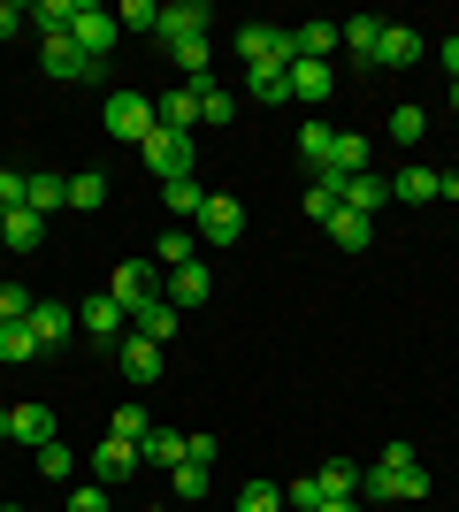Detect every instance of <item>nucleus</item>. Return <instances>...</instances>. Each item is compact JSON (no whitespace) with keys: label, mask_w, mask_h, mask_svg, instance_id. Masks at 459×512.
<instances>
[{"label":"nucleus","mask_w":459,"mask_h":512,"mask_svg":"<svg viewBox=\"0 0 459 512\" xmlns=\"http://www.w3.org/2000/svg\"><path fill=\"white\" fill-rule=\"evenodd\" d=\"M360 497H375V505H421V497H429V467L414 459V444L375 451V467L360 474Z\"/></svg>","instance_id":"nucleus-1"},{"label":"nucleus","mask_w":459,"mask_h":512,"mask_svg":"<svg viewBox=\"0 0 459 512\" xmlns=\"http://www.w3.org/2000/svg\"><path fill=\"white\" fill-rule=\"evenodd\" d=\"M153 123H161V115H153L146 92H108V138L115 146H146Z\"/></svg>","instance_id":"nucleus-2"},{"label":"nucleus","mask_w":459,"mask_h":512,"mask_svg":"<svg viewBox=\"0 0 459 512\" xmlns=\"http://www.w3.org/2000/svg\"><path fill=\"white\" fill-rule=\"evenodd\" d=\"M115 39H123V23L108 16V8H77V23H69V46H77V54H85V62H100L108 69V54H115Z\"/></svg>","instance_id":"nucleus-3"},{"label":"nucleus","mask_w":459,"mask_h":512,"mask_svg":"<svg viewBox=\"0 0 459 512\" xmlns=\"http://www.w3.org/2000/svg\"><path fill=\"white\" fill-rule=\"evenodd\" d=\"M108 299L123 306V314L153 306V299H161V260H123V268L108 276Z\"/></svg>","instance_id":"nucleus-4"},{"label":"nucleus","mask_w":459,"mask_h":512,"mask_svg":"<svg viewBox=\"0 0 459 512\" xmlns=\"http://www.w3.org/2000/svg\"><path fill=\"white\" fill-rule=\"evenodd\" d=\"M85 467H92V482H100V490H115V482H131V474L146 467V451L123 444V436H100V444L85 451Z\"/></svg>","instance_id":"nucleus-5"},{"label":"nucleus","mask_w":459,"mask_h":512,"mask_svg":"<svg viewBox=\"0 0 459 512\" xmlns=\"http://www.w3.org/2000/svg\"><path fill=\"white\" fill-rule=\"evenodd\" d=\"M138 153H146V169L161 176V184H176V176H192V153H199V146L184 138V130H161V123H153V138H146Z\"/></svg>","instance_id":"nucleus-6"},{"label":"nucleus","mask_w":459,"mask_h":512,"mask_svg":"<svg viewBox=\"0 0 459 512\" xmlns=\"http://www.w3.org/2000/svg\"><path fill=\"white\" fill-rule=\"evenodd\" d=\"M192 230H199V245H238L245 237V207L230 192H207V207L192 214Z\"/></svg>","instance_id":"nucleus-7"},{"label":"nucleus","mask_w":459,"mask_h":512,"mask_svg":"<svg viewBox=\"0 0 459 512\" xmlns=\"http://www.w3.org/2000/svg\"><path fill=\"white\" fill-rule=\"evenodd\" d=\"M238 54H245V69H261V62L291 69V23H245V31H238Z\"/></svg>","instance_id":"nucleus-8"},{"label":"nucleus","mask_w":459,"mask_h":512,"mask_svg":"<svg viewBox=\"0 0 459 512\" xmlns=\"http://www.w3.org/2000/svg\"><path fill=\"white\" fill-rule=\"evenodd\" d=\"M77 329H85V337L100 344V352H108V344H123V337H131V314H123V306H115L108 291H92V299L77 306Z\"/></svg>","instance_id":"nucleus-9"},{"label":"nucleus","mask_w":459,"mask_h":512,"mask_svg":"<svg viewBox=\"0 0 459 512\" xmlns=\"http://www.w3.org/2000/svg\"><path fill=\"white\" fill-rule=\"evenodd\" d=\"M31 337H39V352H62L69 337H77V306H62V299H39L31 306V321H23Z\"/></svg>","instance_id":"nucleus-10"},{"label":"nucleus","mask_w":459,"mask_h":512,"mask_svg":"<svg viewBox=\"0 0 459 512\" xmlns=\"http://www.w3.org/2000/svg\"><path fill=\"white\" fill-rule=\"evenodd\" d=\"M207 23H215V8H207V0H169V8H161V46L207 39Z\"/></svg>","instance_id":"nucleus-11"},{"label":"nucleus","mask_w":459,"mask_h":512,"mask_svg":"<svg viewBox=\"0 0 459 512\" xmlns=\"http://www.w3.org/2000/svg\"><path fill=\"white\" fill-rule=\"evenodd\" d=\"M207 291H215L207 260H184V268H169V291H161V299H169L176 314H192V306H207Z\"/></svg>","instance_id":"nucleus-12"},{"label":"nucleus","mask_w":459,"mask_h":512,"mask_svg":"<svg viewBox=\"0 0 459 512\" xmlns=\"http://www.w3.org/2000/svg\"><path fill=\"white\" fill-rule=\"evenodd\" d=\"M115 367H123V375H131L138 390H153V383H161V344H146V337L131 329V337L115 344Z\"/></svg>","instance_id":"nucleus-13"},{"label":"nucleus","mask_w":459,"mask_h":512,"mask_svg":"<svg viewBox=\"0 0 459 512\" xmlns=\"http://www.w3.org/2000/svg\"><path fill=\"white\" fill-rule=\"evenodd\" d=\"M421 62V31L414 23H383V39H375V69H414Z\"/></svg>","instance_id":"nucleus-14"},{"label":"nucleus","mask_w":459,"mask_h":512,"mask_svg":"<svg viewBox=\"0 0 459 512\" xmlns=\"http://www.w3.org/2000/svg\"><path fill=\"white\" fill-rule=\"evenodd\" d=\"M153 115H161V130H184V138H192V130H199V92L192 85H169L161 100H153Z\"/></svg>","instance_id":"nucleus-15"},{"label":"nucleus","mask_w":459,"mask_h":512,"mask_svg":"<svg viewBox=\"0 0 459 512\" xmlns=\"http://www.w3.org/2000/svg\"><path fill=\"white\" fill-rule=\"evenodd\" d=\"M337 207H345V176H337V169H322V176H314V184H306L299 214H306V222H329V214H337Z\"/></svg>","instance_id":"nucleus-16"},{"label":"nucleus","mask_w":459,"mask_h":512,"mask_svg":"<svg viewBox=\"0 0 459 512\" xmlns=\"http://www.w3.org/2000/svg\"><path fill=\"white\" fill-rule=\"evenodd\" d=\"M39 237H46V214H31V207L0 214V245H8V253H39Z\"/></svg>","instance_id":"nucleus-17"},{"label":"nucleus","mask_w":459,"mask_h":512,"mask_svg":"<svg viewBox=\"0 0 459 512\" xmlns=\"http://www.w3.org/2000/svg\"><path fill=\"white\" fill-rule=\"evenodd\" d=\"M23 207H31V214H54V207H69V176H54V169L23 176Z\"/></svg>","instance_id":"nucleus-18"},{"label":"nucleus","mask_w":459,"mask_h":512,"mask_svg":"<svg viewBox=\"0 0 459 512\" xmlns=\"http://www.w3.org/2000/svg\"><path fill=\"white\" fill-rule=\"evenodd\" d=\"M383 199H391V176H375V169L345 176V207H352V214H368V222H375V207H383Z\"/></svg>","instance_id":"nucleus-19"},{"label":"nucleus","mask_w":459,"mask_h":512,"mask_svg":"<svg viewBox=\"0 0 459 512\" xmlns=\"http://www.w3.org/2000/svg\"><path fill=\"white\" fill-rule=\"evenodd\" d=\"M8 436H16V444H54V413L46 406H8Z\"/></svg>","instance_id":"nucleus-20"},{"label":"nucleus","mask_w":459,"mask_h":512,"mask_svg":"<svg viewBox=\"0 0 459 512\" xmlns=\"http://www.w3.org/2000/svg\"><path fill=\"white\" fill-rule=\"evenodd\" d=\"M131 329H138L146 344H169L176 329H184V314H176L169 299H153V306H138V314H131Z\"/></svg>","instance_id":"nucleus-21"},{"label":"nucleus","mask_w":459,"mask_h":512,"mask_svg":"<svg viewBox=\"0 0 459 512\" xmlns=\"http://www.w3.org/2000/svg\"><path fill=\"white\" fill-rule=\"evenodd\" d=\"M169 62H176V77H184V85H199V77H215V46H207V39H176Z\"/></svg>","instance_id":"nucleus-22"},{"label":"nucleus","mask_w":459,"mask_h":512,"mask_svg":"<svg viewBox=\"0 0 459 512\" xmlns=\"http://www.w3.org/2000/svg\"><path fill=\"white\" fill-rule=\"evenodd\" d=\"M322 230L337 237L345 253H368V245H375V222H368V214H352V207H337V214H329V222H322Z\"/></svg>","instance_id":"nucleus-23"},{"label":"nucleus","mask_w":459,"mask_h":512,"mask_svg":"<svg viewBox=\"0 0 459 512\" xmlns=\"http://www.w3.org/2000/svg\"><path fill=\"white\" fill-rule=\"evenodd\" d=\"M199 130H222L230 115H238V100H230V85H215V77H199Z\"/></svg>","instance_id":"nucleus-24"},{"label":"nucleus","mask_w":459,"mask_h":512,"mask_svg":"<svg viewBox=\"0 0 459 512\" xmlns=\"http://www.w3.org/2000/svg\"><path fill=\"white\" fill-rule=\"evenodd\" d=\"M337 39H345V54H352V62H375V39H383V16H352V23H337Z\"/></svg>","instance_id":"nucleus-25"},{"label":"nucleus","mask_w":459,"mask_h":512,"mask_svg":"<svg viewBox=\"0 0 459 512\" xmlns=\"http://www.w3.org/2000/svg\"><path fill=\"white\" fill-rule=\"evenodd\" d=\"M391 199H406V207H421V199H437V169H421V161H406V169L391 176Z\"/></svg>","instance_id":"nucleus-26"},{"label":"nucleus","mask_w":459,"mask_h":512,"mask_svg":"<svg viewBox=\"0 0 459 512\" xmlns=\"http://www.w3.org/2000/svg\"><path fill=\"white\" fill-rule=\"evenodd\" d=\"M291 92H299V100H329V92H337V69L329 62H291Z\"/></svg>","instance_id":"nucleus-27"},{"label":"nucleus","mask_w":459,"mask_h":512,"mask_svg":"<svg viewBox=\"0 0 459 512\" xmlns=\"http://www.w3.org/2000/svg\"><path fill=\"white\" fill-rule=\"evenodd\" d=\"M245 85H253V100H268V107H284V100H291V69L261 62V69H245Z\"/></svg>","instance_id":"nucleus-28"},{"label":"nucleus","mask_w":459,"mask_h":512,"mask_svg":"<svg viewBox=\"0 0 459 512\" xmlns=\"http://www.w3.org/2000/svg\"><path fill=\"white\" fill-rule=\"evenodd\" d=\"M161 199H169V222H192V214L207 207V192H199V176H176V184H161Z\"/></svg>","instance_id":"nucleus-29"},{"label":"nucleus","mask_w":459,"mask_h":512,"mask_svg":"<svg viewBox=\"0 0 459 512\" xmlns=\"http://www.w3.org/2000/svg\"><path fill=\"white\" fill-rule=\"evenodd\" d=\"M184 260H199V230L192 222H169L161 230V268H184Z\"/></svg>","instance_id":"nucleus-30"},{"label":"nucleus","mask_w":459,"mask_h":512,"mask_svg":"<svg viewBox=\"0 0 459 512\" xmlns=\"http://www.w3.org/2000/svg\"><path fill=\"white\" fill-rule=\"evenodd\" d=\"M23 360H39V337L23 321H0V367H23Z\"/></svg>","instance_id":"nucleus-31"},{"label":"nucleus","mask_w":459,"mask_h":512,"mask_svg":"<svg viewBox=\"0 0 459 512\" xmlns=\"http://www.w3.org/2000/svg\"><path fill=\"white\" fill-rule=\"evenodd\" d=\"M153 459V467H184V436L176 428H146V444H138Z\"/></svg>","instance_id":"nucleus-32"},{"label":"nucleus","mask_w":459,"mask_h":512,"mask_svg":"<svg viewBox=\"0 0 459 512\" xmlns=\"http://www.w3.org/2000/svg\"><path fill=\"white\" fill-rule=\"evenodd\" d=\"M31 459H39V474H46V482H69V474H77V451H69L62 436H54V444H39Z\"/></svg>","instance_id":"nucleus-33"},{"label":"nucleus","mask_w":459,"mask_h":512,"mask_svg":"<svg viewBox=\"0 0 459 512\" xmlns=\"http://www.w3.org/2000/svg\"><path fill=\"white\" fill-rule=\"evenodd\" d=\"M169 490L184 497V505H199V497H207V467H199V459H184V467H169Z\"/></svg>","instance_id":"nucleus-34"},{"label":"nucleus","mask_w":459,"mask_h":512,"mask_svg":"<svg viewBox=\"0 0 459 512\" xmlns=\"http://www.w3.org/2000/svg\"><path fill=\"white\" fill-rule=\"evenodd\" d=\"M391 138H398V146H421V138H429V115H421V107L406 100V107L391 115Z\"/></svg>","instance_id":"nucleus-35"},{"label":"nucleus","mask_w":459,"mask_h":512,"mask_svg":"<svg viewBox=\"0 0 459 512\" xmlns=\"http://www.w3.org/2000/svg\"><path fill=\"white\" fill-rule=\"evenodd\" d=\"M146 406H115V421H108V436H123V444H146Z\"/></svg>","instance_id":"nucleus-36"},{"label":"nucleus","mask_w":459,"mask_h":512,"mask_svg":"<svg viewBox=\"0 0 459 512\" xmlns=\"http://www.w3.org/2000/svg\"><path fill=\"white\" fill-rule=\"evenodd\" d=\"M360 490V467H352V459H329L322 467V497H352Z\"/></svg>","instance_id":"nucleus-37"},{"label":"nucleus","mask_w":459,"mask_h":512,"mask_svg":"<svg viewBox=\"0 0 459 512\" xmlns=\"http://www.w3.org/2000/svg\"><path fill=\"white\" fill-rule=\"evenodd\" d=\"M238 512H284V490H276V482H245V490H238Z\"/></svg>","instance_id":"nucleus-38"},{"label":"nucleus","mask_w":459,"mask_h":512,"mask_svg":"<svg viewBox=\"0 0 459 512\" xmlns=\"http://www.w3.org/2000/svg\"><path fill=\"white\" fill-rule=\"evenodd\" d=\"M115 23H123V31H161V8H153V0H123Z\"/></svg>","instance_id":"nucleus-39"},{"label":"nucleus","mask_w":459,"mask_h":512,"mask_svg":"<svg viewBox=\"0 0 459 512\" xmlns=\"http://www.w3.org/2000/svg\"><path fill=\"white\" fill-rule=\"evenodd\" d=\"M329 146H337V130H329V123H306V130H299V153L314 161V169L329 161Z\"/></svg>","instance_id":"nucleus-40"},{"label":"nucleus","mask_w":459,"mask_h":512,"mask_svg":"<svg viewBox=\"0 0 459 512\" xmlns=\"http://www.w3.org/2000/svg\"><path fill=\"white\" fill-rule=\"evenodd\" d=\"M329 497H322V474H306V482H291V497H284V512H322Z\"/></svg>","instance_id":"nucleus-41"},{"label":"nucleus","mask_w":459,"mask_h":512,"mask_svg":"<svg viewBox=\"0 0 459 512\" xmlns=\"http://www.w3.org/2000/svg\"><path fill=\"white\" fill-rule=\"evenodd\" d=\"M69 207H108V176H69Z\"/></svg>","instance_id":"nucleus-42"},{"label":"nucleus","mask_w":459,"mask_h":512,"mask_svg":"<svg viewBox=\"0 0 459 512\" xmlns=\"http://www.w3.org/2000/svg\"><path fill=\"white\" fill-rule=\"evenodd\" d=\"M31 291H23V283H0V321H31Z\"/></svg>","instance_id":"nucleus-43"},{"label":"nucleus","mask_w":459,"mask_h":512,"mask_svg":"<svg viewBox=\"0 0 459 512\" xmlns=\"http://www.w3.org/2000/svg\"><path fill=\"white\" fill-rule=\"evenodd\" d=\"M62 512H108V490H100V482H77V490H69V505Z\"/></svg>","instance_id":"nucleus-44"},{"label":"nucleus","mask_w":459,"mask_h":512,"mask_svg":"<svg viewBox=\"0 0 459 512\" xmlns=\"http://www.w3.org/2000/svg\"><path fill=\"white\" fill-rule=\"evenodd\" d=\"M184 459H199V467H215V459H222V444H215V436H184Z\"/></svg>","instance_id":"nucleus-45"},{"label":"nucleus","mask_w":459,"mask_h":512,"mask_svg":"<svg viewBox=\"0 0 459 512\" xmlns=\"http://www.w3.org/2000/svg\"><path fill=\"white\" fill-rule=\"evenodd\" d=\"M16 207H23V176L0 169V214H16Z\"/></svg>","instance_id":"nucleus-46"},{"label":"nucleus","mask_w":459,"mask_h":512,"mask_svg":"<svg viewBox=\"0 0 459 512\" xmlns=\"http://www.w3.org/2000/svg\"><path fill=\"white\" fill-rule=\"evenodd\" d=\"M23 23H31V8H16V0H0V39H16Z\"/></svg>","instance_id":"nucleus-47"},{"label":"nucleus","mask_w":459,"mask_h":512,"mask_svg":"<svg viewBox=\"0 0 459 512\" xmlns=\"http://www.w3.org/2000/svg\"><path fill=\"white\" fill-rule=\"evenodd\" d=\"M437 199H452V207H459V176H452V169L437 176Z\"/></svg>","instance_id":"nucleus-48"},{"label":"nucleus","mask_w":459,"mask_h":512,"mask_svg":"<svg viewBox=\"0 0 459 512\" xmlns=\"http://www.w3.org/2000/svg\"><path fill=\"white\" fill-rule=\"evenodd\" d=\"M444 69H452V85H459V39H444Z\"/></svg>","instance_id":"nucleus-49"},{"label":"nucleus","mask_w":459,"mask_h":512,"mask_svg":"<svg viewBox=\"0 0 459 512\" xmlns=\"http://www.w3.org/2000/svg\"><path fill=\"white\" fill-rule=\"evenodd\" d=\"M322 512H352V497H329V505H322Z\"/></svg>","instance_id":"nucleus-50"},{"label":"nucleus","mask_w":459,"mask_h":512,"mask_svg":"<svg viewBox=\"0 0 459 512\" xmlns=\"http://www.w3.org/2000/svg\"><path fill=\"white\" fill-rule=\"evenodd\" d=\"M0 436H8V406H0Z\"/></svg>","instance_id":"nucleus-51"},{"label":"nucleus","mask_w":459,"mask_h":512,"mask_svg":"<svg viewBox=\"0 0 459 512\" xmlns=\"http://www.w3.org/2000/svg\"><path fill=\"white\" fill-rule=\"evenodd\" d=\"M452 115H459V85H452Z\"/></svg>","instance_id":"nucleus-52"},{"label":"nucleus","mask_w":459,"mask_h":512,"mask_svg":"<svg viewBox=\"0 0 459 512\" xmlns=\"http://www.w3.org/2000/svg\"><path fill=\"white\" fill-rule=\"evenodd\" d=\"M0 512H16V505H0Z\"/></svg>","instance_id":"nucleus-53"},{"label":"nucleus","mask_w":459,"mask_h":512,"mask_svg":"<svg viewBox=\"0 0 459 512\" xmlns=\"http://www.w3.org/2000/svg\"><path fill=\"white\" fill-rule=\"evenodd\" d=\"M452 176H459V161H452Z\"/></svg>","instance_id":"nucleus-54"}]
</instances>
